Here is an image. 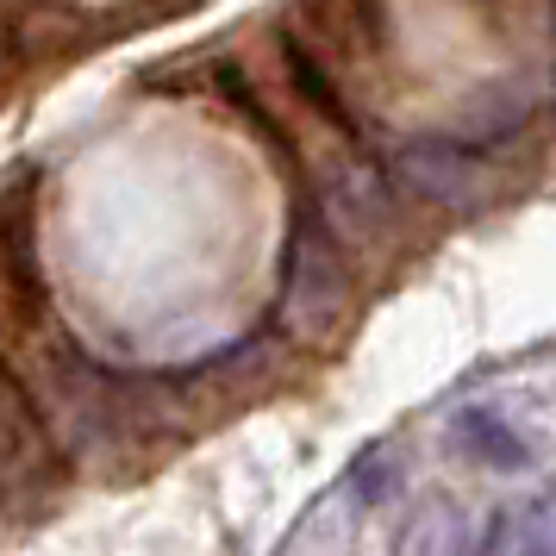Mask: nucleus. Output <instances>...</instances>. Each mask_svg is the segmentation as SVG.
<instances>
[{
    "mask_svg": "<svg viewBox=\"0 0 556 556\" xmlns=\"http://www.w3.org/2000/svg\"><path fill=\"white\" fill-rule=\"evenodd\" d=\"M351 313V269L344 256L331 251V238L319 226L294 231V251H288V288H281V319L301 338H331Z\"/></svg>",
    "mask_w": 556,
    "mask_h": 556,
    "instance_id": "1",
    "label": "nucleus"
},
{
    "mask_svg": "<svg viewBox=\"0 0 556 556\" xmlns=\"http://www.w3.org/2000/svg\"><path fill=\"white\" fill-rule=\"evenodd\" d=\"M506 556H556V494L544 501L519 506L513 519H506Z\"/></svg>",
    "mask_w": 556,
    "mask_h": 556,
    "instance_id": "3",
    "label": "nucleus"
},
{
    "mask_svg": "<svg viewBox=\"0 0 556 556\" xmlns=\"http://www.w3.org/2000/svg\"><path fill=\"white\" fill-rule=\"evenodd\" d=\"M451 444L469 456V463H481V469H501V476L531 469V444L506 426L501 413H488V406H463V413H451Z\"/></svg>",
    "mask_w": 556,
    "mask_h": 556,
    "instance_id": "2",
    "label": "nucleus"
}]
</instances>
